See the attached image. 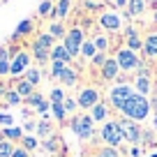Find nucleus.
I'll return each instance as SVG.
<instances>
[{"label": "nucleus", "instance_id": "37998d69", "mask_svg": "<svg viewBox=\"0 0 157 157\" xmlns=\"http://www.w3.org/2000/svg\"><path fill=\"white\" fill-rule=\"evenodd\" d=\"M106 60H109V53H104V51H97V56L90 60V65H93V67H102Z\"/></svg>", "mask_w": 157, "mask_h": 157}, {"label": "nucleus", "instance_id": "473e14b6", "mask_svg": "<svg viewBox=\"0 0 157 157\" xmlns=\"http://www.w3.org/2000/svg\"><path fill=\"white\" fill-rule=\"evenodd\" d=\"M44 102H46V99H44V95L39 93V90H35V93H33V95H30V97H28V99H25V102H23V104H28V106H30V109H35V111H37V109H39V106H42V104H44Z\"/></svg>", "mask_w": 157, "mask_h": 157}, {"label": "nucleus", "instance_id": "4468645a", "mask_svg": "<svg viewBox=\"0 0 157 157\" xmlns=\"http://www.w3.org/2000/svg\"><path fill=\"white\" fill-rule=\"evenodd\" d=\"M35 30V19H23L19 25L14 28V33H12V42H16V39H23L28 37V35H33Z\"/></svg>", "mask_w": 157, "mask_h": 157}, {"label": "nucleus", "instance_id": "bb28decb", "mask_svg": "<svg viewBox=\"0 0 157 157\" xmlns=\"http://www.w3.org/2000/svg\"><path fill=\"white\" fill-rule=\"evenodd\" d=\"M95 56H97V46H95L93 37H90V39H86V42H83V46H81V58L90 63V60H93Z\"/></svg>", "mask_w": 157, "mask_h": 157}, {"label": "nucleus", "instance_id": "ea45409f", "mask_svg": "<svg viewBox=\"0 0 157 157\" xmlns=\"http://www.w3.org/2000/svg\"><path fill=\"white\" fill-rule=\"evenodd\" d=\"M143 146L157 148V141H155V129H146V127H143Z\"/></svg>", "mask_w": 157, "mask_h": 157}, {"label": "nucleus", "instance_id": "a878e982", "mask_svg": "<svg viewBox=\"0 0 157 157\" xmlns=\"http://www.w3.org/2000/svg\"><path fill=\"white\" fill-rule=\"evenodd\" d=\"M37 136L39 139H49V136H53V123H49L46 118H42V120H37Z\"/></svg>", "mask_w": 157, "mask_h": 157}, {"label": "nucleus", "instance_id": "4c0bfd02", "mask_svg": "<svg viewBox=\"0 0 157 157\" xmlns=\"http://www.w3.org/2000/svg\"><path fill=\"white\" fill-rule=\"evenodd\" d=\"M14 148H16V143H12V141H7V139L0 136V157H12Z\"/></svg>", "mask_w": 157, "mask_h": 157}, {"label": "nucleus", "instance_id": "a19ab883", "mask_svg": "<svg viewBox=\"0 0 157 157\" xmlns=\"http://www.w3.org/2000/svg\"><path fill=\"white\" fill-rule=\"evenodd\" d=\"M14 125V116L7 111H0V129H5V127H12Z\"/></svg>", "mask_w": 157, "mask_h": 157}, {"label": "nucleus", "instance_id": "864d4df0", "mask_svg": "<svg viewBox=\"0 0 157 157\" xmlns=\"http://www.w3.org/2000/svg\"><path fill=\"white\" fill-rule=\"evenodd\" d=\"M150 157H157V152H152V155H150Z\"/></svg>", "mask_w": 157, "mask_h": 157}, {"label": "nucleus", "instance_id": "7c9ffc66", "mask_svg": "<svg viewBox=\"0 0 157 157\" xmlns=\"http://www.w3.org/2000/svg\"><path fill=\"white\" fill-rule=\"evenodd\" d=\"M93 42H95V46H97V51H104V53H109V46H111V39H109V35L97 33V35L93 37Z\"/></svg>", "mask_w": 157, "mask_h": 157}, {"label": "nucleus", "instance_id": "f03ea898", "mask_svg": "<svg viewBox=\"0 0 157 157\" xmlns=\"http://www.w3.org/2000/svg\"><path fill=\"white\" fill-rule=\"evenodd\" d=\"M53 46H56L53 35L39 33L37 37L33 39V44H30V53H33V58L37 60L39 65H44V63H51V51H53Z\"/></svg>", "mask_w": 157, "mask_h": 157}, {"label": "nucleus", "instance_id": "f257e3e1", "mask_svg": "<svg viewBox=\"0 0 157 157\" xmlns=\"http://www.w3.org/2000/svg\"><path fill=\"white\" fill-rule=\"evenodd\" d=\"M152 111V102L150 97H143V95H139L136 90H134V95L127 99V104L123 106V116L129 118V120H136V123H141V120H146L148 116H150Z\"/></svg>", "mask_w": 157, "mask_h": 157}, {"label": "nucleus", "instance_id": "c85d7f7f", "mask_svg": "<svg viewBox=\"0 0 157 157\" xmlns=\"http://www.w3.org/2000/svg\"><path fill=\"white\" fill-rule=\"evenodd\" d=\"M69 65L67 63H60V60H51V67H49V76L56 78V81H60V76H63V72L67 69Z\"/></svg>", "mask_w": 157, "mask_h": 157}, {"label": "nucleus", "instance_id": "4be33fe9", "mask_svg": "<svg viewBox=\"0 0 157 157\" xmlns=\"http://www.w3.org/2000/svg\"><path fill=\"white\" fill-rule=\"evenodd\" d=\"M21 104H23V97H21L14 88H10L7 95L2 97V109H14V106H21Z\"/></svg>", "mask_w": 157, "mask_h": 157}, {"label": "nucleus", "instance_id": "a18cd8bd", "mask_svg": "<svg viewBox=\"0 0 157 157\" xmlns=\"http://www.w3.org/2000/svg\"><path fill=\"white\" fill-rule=\"evenodd\" d=\"M10 88H12V86L7 83V81H2V78H0V102H2V97L7 95V90H10Z\"/></svg>", "mask_w": 157, "mask_h": 157}, {"label": "nucleus", "instance_id": "c9c22d12", "mask_svg": "<svg viewBox=\"0 0 157 157\" xmlns=\"http://www.w3.org/2000/svg\"><path fill=\"white\" fill-rule=\"evenodd\" d=\"M65 97H67V95H65V90L60 88V86L51 88V93H49V102H51V104H63Z\"/></svg>", "mask_w": 157, "mask_h": 157}, {"label": "nucleus", "instance_id": "a211bd4d", "mask_svg": "<svg viewBox=\"0 0 157 157\" xmlns=\"http://www.w3.org/2000/svg\"><path fill=\"white\" fill-rule=\"evenodd\" d=\"M90 118H93V123H106L109 120V104L106 102H99L90 109Z\"/></svg>", "mask_w": 157, "mask_h": 157}, {"label": "nucleus", "instance_id": "0eeeda50", "mask_svg": "<svg viewBox=\"0 0 157 157\" xmlns=\"http://www.w3.org/2000/svg\"><path fill=\"white\" fill-rule=\"evenodd\" d=\"M116 60H118V65H120V72H125V74L136 72V69L143 65L141 58L136 56V51L127 49V46H118L116 49Z\"/></svg>", "mask_w": 157, "mask_h": 157}, {"label": "nucleus", "instance_id": "6ab92c4d", "mask_svg": "<svg viewBox=\"0 0 157 157\" xmlns=\"http://www.w3.org/2000/svg\"><path fill=\"white\" fill-rule=\"evenodd\" d=\"M12 88H14L16 93H19L21 97H23V102H25V99H28L30 95L35 93V90H37V88H35L33 83H28V81H25L23 76H21V78H14V83H12Z\"/></svg>", "mask_w": 157, "mask_h": 157}, {"label": "nucleus", "instance_id": "39448f33", "mask_svg": "<svg viewBox=\"0 0 157 157\" xmlns=\"http://www.w3.org/2000/svg\"><path fill=\"white\" fill-rule=\"evenodd\" d=\"M12 51V72L10 76L12 78H21L25 74V69L30 67V63H33V53L25 49H19V46H10Z\"/></svg>", "mask_w": 157, "mask_h": 157}, {"label": "nucleus", "instance_id": "72a5a7b5", "mask_svg": "<svg viewBox=\"0 0 157 157\" xmlns=\"http://www.w3.org/2000/svg\"><path fill=\"white\" fill-rule=\"evenodd\" d=\"M21 146H23L25 150H30V152L37 150V148H39V136H35V134H25V136L21 139Z\"/></svg>", "mask_w": 157, "mask_h": 157}, {"label": "nucleus", "instance_id": "e433bc0d", "mask_svg": "<svg viewBox=\"0 0 157 157\" xmlns=\"http://www.w3.org/2000/svg\"><path fill=\"white\" fill-rule=\"evenodd\" d=\"M51 113H53L56 123H65L67 120V111H65L63 104H51Z\"/></svg>", "mask_w": 157, "mask_h": 157}, {"label": "nucleus", "instance_id": "9b49d317", "mask_svg": "<svg viewBox=\"0 0 157 157\" xmlns=\"http://www.w3.org/2000/svg\"><path fill=\"white\" fill-rule=\"evenodd\" d=\"M99 76H102V81H116L120 76V65H118L116 56H109V60L99 67Z\"/></svg>", "mask_w": 157, "mask_h": 157}, {"label": "nucleus", "instance_id": "c03bdc74", "mask_svg": "<svg viewBox=\"0 0 157 157\" xmlns=\"http://www.w3.org/2000/svg\"><path fill=\"white\" fill-rule=\"evenodd\" d=\"M12 157H33V155H30V150H25V148L19 143V146L14 148V152H12Z\"/></svg>", "mask_w": 157, "mask_h": 157}, {"label": "nucleus", "instance_id": "2f4dec72", "mask_svg": "<svg viewBox=\"0 0 157 157\" xmlns=\"http://www.w3.org/2000/svg\"><path fill=\"white\" fill-rule=\"evenodd\" d=\"M93 157H123L118 148H111V146H99L97 150L93 152Z\"/></svg>", "mask_w": 157, "mask_h": 157}, {"label": "nucleus", "instance_id": "7ed1b4c3", "mask_svg": "<svg viewBox=\"0 0 157 157\" xmlns=\"http://www.w3.org/2000/svg\"><path fill=\"white\" fill-rule=\"evenodd\" d=\"M118 125H120V132L127 146H143V127L136 120H129V118L120 116L118 118Z\"/></svg>", "mask_w": 157, "mask_h": 157}, {"label": "nucleus", "instance_id": "393cba45", "mask_svg": "<svg viewBox=\"0 0 157 157\" xmlns=\"http://www.w3.org/2000/svg\"><path fill=\"white\" fill-rule=\"evenodd\" d=\"M146 12V0H129L127 2V16L129 19H136Z\"/></svg>", "mask_w": 157, "mask_h": 157}, {"label": "nucleus", "instance_id": "dca6fc26", "mask_svg": "<svg viewBox=\"0 0 157 157\" xmlns=\"http://www.w3.org/2000/svg\"><path fill=\"white\" fill-rule=\"evenodd\" d=\"M12 72V51L10 46H0V78L10 76Z\"/></svg>", "mask_w": 157, "mask_h": 157}, {"label": "nucleus", "instance_id": "2eb2a0df", "mask_svg": "<svg viewBox=\"0 0 157 157\" xmlns=\"http://www.w3.org/2000/svg\"><path fill=\"white\" fill-rule=\"evenodd\" d=\"M69 10H72V0H56L51 21H65L69 16Z\"/></svg>", "mask_w": 157, "mask_h": 157}, {"label": "nucleus", "instance_id": "49530a36", "mask_svg": "<svg viewBox=\"0 0 157 157\" xmlns=\"http://www.w3.org/2000/svg\"><path fill=\"white\" fill-rule=\"evenodd\" d=\"M35 129H37V123H33V120H25L23 132H25V134H30V132H35Z\"/></svg>", "mask_w": 157, "mask_h": 157}, {"label": "nucleus", "instance_id": "1a4fd4ad", "mask_svg": "<svg viewBox=\"0 0 157 157\" xmlns=\"http://www.w3.org/2000/svg\"><path fill=\"white\" fill-rule=\"evenodd\" d=\"M83 42H86V35H83V28H78V25L69 28L67 35H65V39H63L65 49L69 51L72 58H78V56H81V46H83Z\"/></svg>", "mask_w": 157, "mask_h": 157}, {"label": "nucleus", "instance_id": "aec40b11", "mask_svg": "<svg viewBox=\"0 0 157 157\" xmlns=\"http://www.w3.org/2000/svg\"><path fill=\"white\" fill-rule=\"evenodd\" d=\"M134 90L143 97L152 93V76H134Z\"/></svg>", "mask_w": 157, "mask_h": 157}, {"label": "nucleus", "instance_id": "c756f323", "mask_svg": "<svg viewBox=\"0 0 157 157\" xmlns=\"http://www.w3.org/2000/svg\"><path fill=\"white\" fill-rule=\"evenodd\" d=\"M23 78L37 88L39 81H42V69H39V67H28V69H25V74H23Z\"/></svg>", "mask_w": 157, "mask_h": 157}, {"label": "nucleus", "instance_id": "f704fd0d", "mask_svg": "<svg viewBox=\"0 0 157 157\" xmlns=\"http://www.w3.org/2000/svg\"><path fill=\"white\" fill-rule=\"evenodd\" d=\"M53 7H56L53 0H42V2H39V7H37V16H49V19H51Z\"/></svg>", "mask_w": 157, "mask_h": 157}, {"label": "nucleus", "instance_id": "8fccbe9b", "mask_svg": "<svg viewBox=\"0 0 157 157\" xmlns=\"http://www.w3.org/2000/svg\"><path fill=\"white\" fill-rule=\"evenodd\" d=\"M152 102V99H150ZM152 111H155V120H152V129L157 132V104H152Z\"/></svg>", "mask_w": 157, "mask_h": 157}, {"label": "nucleus", "instance_id": "5701e85b", "mask_svg": "<svg viewBox=\"0 0 157 157\" xmlns=\"http://www.w3.org/2000/svg\"><path fill=\"white\" fill-rule=\"evenodd\" d=\"M51 60H60V63H67V65H72V56H69V51L65 49V44L60 42V44H56L53 46V51H51Z\"/></svg>", "mask_w": 157, "mask_h": 157}, {"label": "nucleus", "instance_id": "58836bf2", "mask_svg": "<svg viewBox=\"0 0 157 157\" xmlns=\"http://www.w3.org/2000/svg\"><path fill=\"white\" fill-rule=\"evenodd\" d=\"M58 143H60V139L53 134V136L44 139V141H42V146H44V150H49V152H56V150H58Z\"/></svg>", "mask_w": 157, "mask_h": 157}, {"label": "nucleus", "instance_id": "6e6552de", "mask_svg": "<svg viewBox=\"0 0 157 157\" xmlns=\"http://www.w3.org/2000/svg\"><path fill=\"white\" fill-rule=\"evenodd\" d=\"M134 95V86L129 83H116L111 88V93H109V104H111V109H116V111H123V106L127 104V99Z\"/></svg>", "mask_w": 157, "mask_h": 157}, {"label": "nucleus", "instance_id": "3c124183", "mask_svg": "<svg viewBox=\"0 0 157 157\" xmlns=\"http://www.w3.org/2000/svg\"><path fill=\"white\" fill-rule=\"evenodd\" d=\"M152 21H155V25H157V10H155V16H152Z\"/></svg>", "mask_w": 157, "mask_h": 157}, {"label": "nucleus", "instance_id": "f8f14e48", "mask_svg": "<svg viewBox=\"0 0 157 157\" xmlns=\"http://www.w3.org/2000/svg\"><path fill=\"white\" fill-rule=\"evenodd\" d=\"M99 25H102L106 33H118V30L123 28V21H120V16H118L116 12H102Z\"/></svg>", "mask_w": 157, "mask_h": 157}, {"label": "nucleus", "instance_id": "79ce46f5", "mask_svg": "<svg viewBox=\"0 0 157 157\" xmlns=\"http://www.w3.org/2000/svg\"><path fill=\"white\" fill-rule=\"evenodd\" d=\"M63 106H65V111H67V116H74V111L78 109V102H76L74 97H65Z\"/></svg>", "mask_w": 157, "mask_h": 157}, {"label": "nucleus", "instance_id": "603ef678", "mask_svg": "<svg viewBox=\"0 0 157 157\" xmlns=\"http://www.w3.org/2000/svg\"><path fill=\"white\" fill-rule=\"evenodd\" d=\"M152 104H157V95H155V97H152Z\"/></svg>", "mask_w": 157, "mask_h": 157}, {"label": "nucleus", "instance_id": "20e7f679", "mask_svg": "<svg viewBox=\"0 0 157 157\" xmlns=\"http://www.w3.org/2000/svg\"><path fill=\"white\" fill-rule=\"evenodd\" d=\"M99 141H104V146H111V148L123 146L125 139H123V132H120L118 120H111V118H109L106 123H102V127H99Z\"/></svg>", "mask_w": 157, "mask_h": 157}, {"label": "nucleus", "instance_id": "de8ad7c7", "mask_svg": "<svg viewBox=\"0 0 157 157\" xmlns=\"http://www.w3.org/2000/svg\"><path fill=\"white\" fill-rule=\"evenodd\" d=\"M129 157H141V148L132 146V148H129Z\"/></svg>", "mask_w": 157, "mask_h": 157}, {"label": "nucleus", "instance_id": "f3484780", "mask_svg": "<svg viewBox=\"0 0 157 157\" xmlns=\"http://www.w3.org/2000/svg\"><path fill=\"white\" fill-rule=\"evenodd\" d=\"M143 58H157V33H148L143 39Z\"/></svg>", "mask_w": 157, "mask_h": 157}, {"label": "nucleus", "instance_id": "412c9836", "mask_svg": "<svg viewBox=\"0 0 157 157\" xmlns=\"http://www.w3.org/2000/svg\"><path fill=\"white\" fill-rule=\"evenodd\" d=\"M0 136L7 139V141H12V143H16V141L21 143V139L25 136V132H23V127H19V125H12V127L0 129Z\"/></svg>", "mask_w": 157, "mask_h": 157}, {"label": "nucleus", "instance_id": "09e8293b", "mask_svg": "<svg viewBox=\"0 0 157 157\" xmlns=\"http://www.w3.org/2000/svg\"><path fill=\"white\" fill-rule=\"evenodd\" d=\"M127 2H129V0H113V5H116V7H125V10H127Z\"/></svg>", "mask_w": 157, "mask_h": 157}, {"label": "nucleus", "instance_id": "9d476101", "mask_svg": "<svg viewBox=\"0 0 157 157\" xmlns=\"http://www.w3.org/2000/svg\"><path fill=\"white\" fill-rule=\"evenodd\" d=\"M76 102H78V109L90 111L95 104L102 102V97H99V90L97 88H93V86H83V88L78 90V95H76Z\"/></svg>", "mask_w": 157, "mask_h": 157}, {"label": "nucleus", "instance_id": "b1692460", "mask_svg": "<svg viewBox=\"0 0 157 157\" xmlns=\"http://www.w3.org/2000/svg\"><path fill=\"white\" fill-rule=\"evenodd\" d=\"M60 83L67 86V88H74V86L78 83V72L72 67V65H69V67L63 72V76H60Z\"/></svg>", "mask_w": 157, "mask_h": 157}, {"label": "nucleus", "instance_id": "cd10ccee", "mask_svg": "<svg viewBox=\"0 0 157 157\" xmlns=\"http://www.w3.org/2000/svg\"><path fill=\"white\" fill-rule=\"evenodd\" d=\"M46 33L53 35V39H65V35H67V28L63 25V21H51Z\"/></svg>", "mask_w": 157, "mask_h": 157}, {"label": "nucleus", "instance_id": "ddd939ff", "mask_svg": "<svg viewBox=\"0 0 157 157\" xmlns=\"http://www.w3.org/2000/svg\"><path fill=\"white\" fill-rule=\"evenodd\" d=\"M125 46L132 51H143V39L139 35V30L134 25H127L125 28Z\"/></svg>", "mask_w": 157, "mask_h": 157}, {"label": "nucleus", "instance_id": "423d86ee", "mask_svg": "<svg viewBox=\"0 0 157 157\" xmlns=\"http://www.w3.org/2000/svg\"><path fill=\"white\" fill-rule=\"evenodd\" d=\"M69 127H72V132L81 141H90L95 136V123H93V118H90V113H86V116H72Z\"/></svg>", "mask_w": 157, "mask_h": 157}]
</instances>
